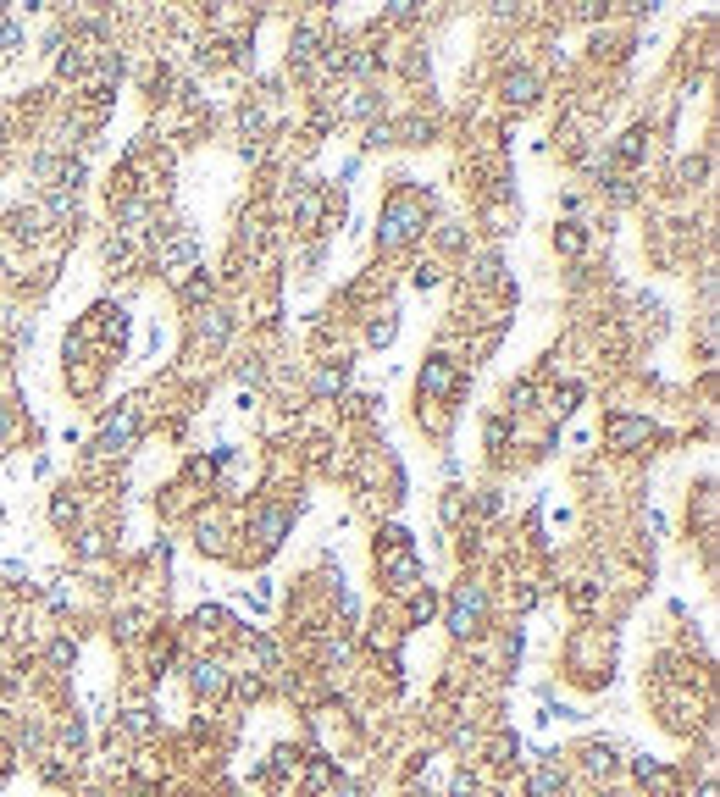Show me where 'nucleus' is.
Returning <instances> with one entry per match:
<instances>
[{"label":"nucleus","instance_id":"1","mask_svg":"<svg viewBox=\"0 0 720 797\" xmlns=\"http://www.w3.org/2000/svg\"><path fill=\"white\" fill-rule=\"evenodd\" d=\"M449 626H455L460 637L482 626V593H477V587H460V593H455V615H449Z\"/></svg>","mask_w":720,"mask_h":797},{"label":"nucleus","instance_id":"2","mask_svg":"<svg viewBox=\"0 0 720 797\" xmlns=\"http://www.w3.org/2000/svg\"><path fill=\"white\" fill-rule=\"evenodd\" d=\"M449 388H455V366H449L444 355L427 360V371H421V393H449Z\"/></svg>","mask_w":720,"mask_h":797},{"label":"nucleus","instance_id":"3","mask_svg":"<svg viewBox=\"0 0 720 797\" xmlns=\"http://www.w3.org/2000/svg\"><path fill=\"white\" fill-rule=\"evenodd\" d=\"M228 687V676H222V665H216V659H200V665H194V692H222Z\"/></svg>","mask_w":720,"mask_h":797},{"label":"nucleus","instance_id":"4","mask_svg":"<svg viewBox=\"0 0 720 797\" xmlns=\"http://www.w3.org/2000/svg\"><path fill=\"white\" fill-rule=\"evenodd\" d=\"M610 438L615 443H637V438H648V427L643 421H610Z\"/></svg>","mask_w":720,"mask_h":797},{"label":"nucleus","instance_id":"5","mask_svg":"<svg viewBox=\"0 0 720 797\" xmlns=\"http://www.w3.org/2000/svg\"><path fill=\"white\" fill-rule=\"evenodd\" d=\"M244 604H250V609H266V604H272V587H266V582H255L250 593H244Z\"/></svg>","mask_w":720,"mask_h":797},{"label":"nucleus","instance_id":"6","mask_svg":"<svg viewBox=\"0 0 720 797\" xmlns=\"http://www.w3.org/2000/svg\"><path fill=\"white\" fill-rule=\"evenodd\" d=\"M0 637H6V626H0Z\"/></svg>","mask_w":720,"mask_h":797}]
</instances>
